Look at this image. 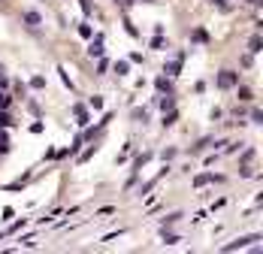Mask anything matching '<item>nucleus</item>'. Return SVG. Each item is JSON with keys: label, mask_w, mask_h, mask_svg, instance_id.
Wrapping results in <instances>:
<instances>
[{"label": "nucleus", "mask_w": 263, "mask_h": 254, "mask_svg": "<svg viewBox=\"0 0 263 254\" xmlns=\"http://www.w3.org/2000/svg\"><path fill=\"white\" fill-rule=\"evenodd\" d=\"M91 55H100V51H103V40H100V37H97V40H94V43H91Z\"/></svg>", "instance_id": "nucleus-1"}, {"label": "nucleus", "mask_w": 263, "mask_h": 254, "mask_svg": "<svg viewBox=\"0 0 263 254\" xmlns=\"http://www.w3.org/2000/svg\"><path fill=\"white\" fill-rule=\"evenodd\" d=\"M233 82H236V76H233V73H224V76H221V85H224V88H230Z\"/></svg>", "instance_id": "nucleus-2"}, {"label": "nucleus", "mask_w": 263, "mask_h": 254, "mask_svg": "<svg viewBox=\"0 0 263 254\" xmlns=\"http://www.w3.org/2000/svg\"><path fill=\"white\" fill-rule=\"evenodd\" d=\"M115 73H118V76H127V64H124V61H118V64H115Z\"/></svg>", "instance_id": "nucleus-3"}]
</instances>
